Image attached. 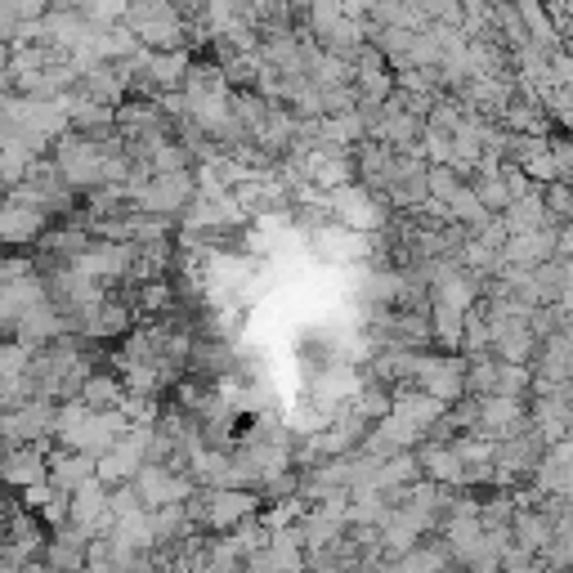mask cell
<instances>
[{"label": "cell", "mask_w": 573, "mask_h": 573, "mask_svg": "<svg viewBox=\"0 0 573 573\" xmlns=\"http://www.w3.org/2000/svg\"><path fill=\"white\" fill-rule=\"evenodd\" d=\"M126 27L139 36V45H149V50H179L184 45L179 0H130Z\"/></svg>", "instance_id": "6da1fadb"}, {"label": "cell", "mask_w": 573, "mask_h": 573, "mask_svg": "<svg viewBox=\"0 0 573 573\" xmlns=\"http://www.w3.org/2000/svg\"><path fill=\"white\" fill-rule=\"evenodd\" d=\"M130 484L139 489L143 502H149V511L179 506V498H188V489H194L188 480H179V466H162V461H149Z\"/></svg>", "instance_id": "7a4b0ae2"}, {"label": "cell", "mask_w": 573, "mask_h": 573, "mask_svg": "<svg viewBox=\"0 0 573 573\" xmlns=\"http://www.w3.org/2000/svg\"><path fill=\"white\" fill-rule=\"evenodd\" d=\"M207 506H194V511H207V524L211 529H233L237 519H247L252 515V506H256V498L252 493H243V489H220V493H207L202 498Z\"/></svg>", "instance_id": "3957f363"}, {"label": "cell", "mask_w": 573, "mask_h": 573, "mask_svg": "<svg viewBox=\"0 0 573 573\" xmlns=\"http://www.w3.org/2000/svg\"><path fill=\"white\" fill-rule=\"evenodd\" d=\"M337 211H341V220L350 224V229H363V233H372V229H381V207L367 198V188H341L337 194Z\"/></svg>", "instance_id": "277c9868"}, {"label": "cell", "mask_w": 573, "mask_h": 573, "mask_svg": "<svg viewBox=\"0 0 573 573\" xmlns=\"http://www.w3.org/2000/svg\"><path fill=\"white\" fill-rule=\"evenodd\" d=\"M40 229H45V207L10 194V211H5V237H10V243H27V237L36 243Z\"/></svg>", "instance_id": "5b68a950"}, {"label": "cell", "mask_w": 573, "mask_h": 573, "mask_svg": "<svg viewBox=\"0 0 573 573\" xmlns=\"http://www.w3.org/2000/svg\"><path fill=\"white\" fill-rule=\"evenodd\" d=\"M547 198H538V194H519L506 211H502V220H506V229L511 233H529V229H547Z\"/></svg>", "instance_id": "8992f818"}, {"label": "cell", "mask_w": 573, "mask_h": 573, "mask_svg": "<svg viewBox=\"0 0 573 573\" xmlns=\"http://www.w3.org/2000/svg\"><path fill=\"white\" fill-rule=\"evenodd\" d=\"M77 399H85L90 408H100V412H104V408H121L126 390H121V381H113V376H90Z\"/></svg>", "instance_id": "52a82bcc"}, {"label": "cell", "mask_w": 573, "mask_h": 573, "mask_svg": "<svg viewBox=\"0 0 573 573\" xmlns=\"http://www.w3.org/2000/svg\"><path fill=\"white\" fill-rule=\"evenodd\" d=\"M45 0H5V40H14L27 23H36V19H45Z\"/></svg>", "instance_id": "ba28073f"}, {"label": "cell", "mask_w": 573, "mask_h": 573, "mask_svg": "<svg viewBox=\"0 0 573 573\" xmlns=\"http://www.w3.org/2000/svg\"><path fill=\"white\" fill-rule=\"evenodd\" d=\"M45 5H50V10H77L81 0H45Z\"/></svg>", "instance_id": "9c48e42d"}]
</instances>
